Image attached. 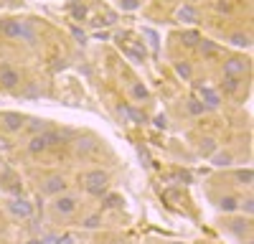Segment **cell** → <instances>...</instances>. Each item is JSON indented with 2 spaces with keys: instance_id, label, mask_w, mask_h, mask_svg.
Wrapping results in <instances>:
<instances>
[{
  "instance_id": "7",
  "label": "cell",
  "mask_w": 254,
  "mask_h": 244,
  "mask_svg": "<svg viewBox=\"0 0 254 244\" xmlns=\"http://www.w3.org/2000/svg\"><path fill=\"white\" fill-rule=\"evenodd\" d=\"M18 81H20V76H18L15 69H3V71H0V84H3L5 89H13Z\"/></svg>"
},
{
  "instance_id": "8",
  "label": "cell",
  "mask_w": 254,
  "mask_h": 244,
  "mask_svg": "<svg viewBox=\"0 0 254 244\" xmlns=\"http://www.w3.org/2000/svg\"><path fill=\"white\" fill-rule=\"evenodd\" d=\"M49 148V140H46V135L41 132V135H33L31 137V142H28V150L33 153V155H38V153H44Z\"/></svg>"
},
{
  "instance_id": "6",
  "label": "cell",
  "mask_w": 254,
  "mask_h": 244,
  "mask_svg": "<svg viewBox=\"0 0 254 244\" xmlns=\"http://www.w3.org/2000/svg\"><path fill=\"white\" fill-rule=\"evenodd\" d=\"M201 99H203L201 105H203L206 110H216V107H219V102H221V99H219V94H216V92H211L208 87H203V89H201Z\"/></svg>"
},
{
  "instance_id": "14",
  "label": "cell",
  "mask_w": 254,
  "mask_h": 244,
  "mask_svg": "<svg viewBox=\"0 0 254 244\" xmlns=\"http://www.w3.org/2000/svg\"><path fill=\"white\" fill-rule=\"evenodd\" d=\"M132 97H135L137 102H142V99H147V89H145V84H140V81H137V84L132 87Z\"/></svg>"
},
{
  "instance_id": "16",
  "label": "cell",
  "mask_w": 254,
  "mask_h": 244,
  "mask_svg": "<svg viewBox=\"0 0 254 244\" xmlns=\"http://www.w3.org/2000/svg\"><path fill=\"white\" fill-rule=\"evenodd\" d=\"M176 71H178V74H181V76H183L186 81H188L190 76H193V71H190V66H188V64H181V61L176 64Z\"/></svg>"
},
{
  "instance_id": "10",
  "label": "cell",
  "mask_w": 254,
  "mask_h": 244,
  "mask_svg": "<svg viewBox=\"0 0 254 244\" xmlns=\"http://www.w3.org/2000/svg\"><path fill=\"white\" fill-rule=\"evenodd\" d=\"M61 191H64V178H51V181H46V186H44V193L59 196Z\"/></svg>"
},
{
  "instance_id": "17",
  "label": "cell",
  "mask_w": 254,
  "mask_h": 244,
  "mask_svg": "<svg viewBox=\"0 0 254 244\" xmlns=\"http://www.w3.org/2000/svg\"><path fill=\"white\" fill-rule=\"evenodd\" d=\"M81 227H84V229H97V227H99V216L94 214V216H89V219H84Z\"/></svg>"
},
{
  "instance_id": "15",
  "label": "cell",
  "mask_w": 254,
  "mask_h": 244,
  "mask_svg": "<svg viewBox=\"0 0 254 244\" xmlns=\"http://www.w3.org/2000/svg\"><path fill=\"white\" fill-rule=\"evenodd\" d=\"M188 112H190V115H203V112H206V107L201 105V102L190 99V102H188Z\"/></svg>"
},
{
  "instance_id": "19",
  "label": "cell",
  "mask_w": 254,
  "mask_h": 244,
  "mask_svg": "<svg viewBox=\"0 0 254 244\" xmlns=\"http://www.w3.org/2000/svg\"><path fill=\"white\" fill-rule=\"evenodd\" d=\"M117 203H120V196H107V198H104V206H107V209L117 206Z\"/></svg>"
},
{
  "instance_id": "4",
  "label": "cell",
  "mask_w": 254,
  "mask_h": 244,
  "mask_svg": "<svg viewBox=\"0 0 254 244\" xmlns=\"http://www.w3.org/2000/svg\"><path fill=\"white\" fill-rule=\"evenodd\" d=\"M18 178L10 173V171H0V188H3L5 193H13V196H18L20 193V186H18Z\"/></svg>"
},
{
  "instance_id": "12",
  "label": "cell",
  "mask_w": 254,
  "mask_h": 244,
  "mask_svg": "<svg viewBox=\"0 0 254 244\" xmlns=\"http://www.w3.org/2000/svg\"><path fill=\"white\" fill-rule=\"evenodd\" d=\"M221 89H224V94H234V92L239 89V79H234V76H226V81L221 84Z\"/></svg>"
},
{
  "instance_id": "22",
  "label": "cell",
  "mask_w": 254,
  "mask_h": 244,
  "mask_svg": "<svg viewBox=\"0 0 254 244\" xmlns=\"http://www.w3.org/2000/svg\"><path fill=\"white\" fill-rule=\"evenodd\" d=\"M0 168H3V155H0Z\"/></svg>"
},
{
  "instance_id": "3",
  "label": "cell",
  "mask_w": 254,
  "mask_h": 244,
  "mask_svg": "<svg viewBox=\"0 0 254 244\" xmlns=\"http://www.w3.org/2000/svg\"><path fill=\"white\" fill-rule=\"evenodd\" d=\"M8 211H10L15 219H28V216L33 214V206H31L26 198H13V201L8 203Z\"/></svg>"
},
{
  "instance_id": "11",
  "label": "cell",
  "mask_w": 254,
  "mask_h": 244,
  "mask_svg": "<svg viewBox=\"0 0 254 244\" xmlns=\"http://www.w3.org/2000/svg\"><path fill=\"white\" fill-rule=\"evenodd\" d=\"M198 150H201V155H206V158H211V155H214L216 153V142L214 140H201V145H198Z\"/></svg>"
},
{
  "instance_id": "18",
  "label": "cell",
  "mask_w": 254,
  "mask_h": 244,
  "mask_svg": "<svg viewBox=\"0 0 254 244\" xmlns=\"http://www.w3.org/2000/svg\"><path fill=\"white\" fill-rule=\"evenodd\" d=\"M237 178L249 186V183H252V171H249V168H247V171H239V173H237Z\"/></svg>"
},
{
  "instance_id": "5",
  "label": "cell",
  "mask_w": 254,
  "mask_h": 244,
  "mask_svg": "<svg viewBox=\"0 0 254 244\" xmlns=\"http://www.w3.org/2000/svg\"><path fill=\"white\" fill-rule=\"evenodd\" d=\"M0 120H3V127H5L8 132H18L20 127L26 125V122H23V117H20V115H15V112H5V115H0Z\"/></svg>"
},
{
  "instance_id": "9",
  "label": "cell",
  "mask_w": 254,
  "mask_h": 244,
  "mask_svg": "<svg viewBox=\"0 0 254 244\" xmlns=\"http://www.w3.org/2000/svg\"><path fill=\"white\" fill-rule=\"evenodd\" d=\"M216 206L221 209V211H226V214H231V211H237L242 203H239V198L237 196H224V198H219V203Z\"/></svg>"
},
{
  "instance_id": "1",
  "label": "cell",
  "mask_w": 254,
  "mask_h": 244,
  "mask_svg": "<svg viewBox=\"0 0 254 244\" xmlns=\"http://www.w3.org/2000/svg\"><path fill=\"white\" fill-rule=\"evenodd\" d=\"M84 188H87V193L102 196L104 191H107V173H102V171L87 173V176H84Z\"/></svg>"
},
{
  "instance_id": "20",
  "label": "cell",
  "mask_w": 254,
  "mask_h": 244,
  "mask_svg": "<svg viewBox=\"0 0 254 244\" xmlns=\"http://www.w3.org/2000/svg\"><path fill=\"white\" fill-rule=\"evenodd\" d=\"M155 125H158V127H165V125H168V120H165V115H158V117H155Z\"/></svg>"
},
{
  "instance_id": "13",
  "label": "cell",
  "mask_w": 254,
  "mask_h": 244,
  "mask_svg": "<svg viewBox=\"0 0 254 244\" xmlns=\"http://www.w3.org/2000/svg\"><path fill=\"white\" fill-rule=\"evenodd\" d=\"M211 160H214V166H229V163H231V153H221V150H216L214 155H211Z\"/></svg>"
},
{
  "instance_id": "24",
  "label": "cell",
  "mask_w": 254,
  "mask_h": 244,
  "mask_svg": "<svg viewBox=\"0 0 254 244\" xmlns=\"http://www.w3.org/2000/svg\"><path fill=\"white\" fill-rule=\"evenodd\" d=\"M173 244H181V242H173Z\"/></svg>"
},
{
  "instance_id": "21",
  "label": "cell",
  "mask_w": 254,
  "mask_h": 244,
  "mask_svg": "<svg viewBox=\"0 0 254 244\" xmlns=\"http://www.w3.org/2000/svg\"><path fill=\"white\" fill-rule=\"evenodd\" d=\"M56 244H74V239L71 237H61V239H56Z\"/></svg>"
},
{
  "instance_id": "2",
  "label": "cell",
  "mask_w": 254,
  "mask_h": 244,
  "mask_svg": "<svg viewBox=\"0 0 254 244\" xmlns=\"http://www.w3.org/2000/svg\"><path fill=\"white\" fill-rule=\"evenodd\" d=\"M76 209H79V198L71 196V193H59V196L54 198V211H56V216H71Z\"/></svg>"
},
{
  "instance_id": "23",
  "label": "cell",
  "mask_w": 254,
  "mask_h": 244,
  "mask_svg": "<svg viewBox=\"0 0 254 244\" xmlns=\"http://www.w3.org/2000/svg\"><path fill=\"white\" fill-rule=\"evenodd\" d=\"M28 244H44V242H28Z\"/></svg>"
}]
</instances>
